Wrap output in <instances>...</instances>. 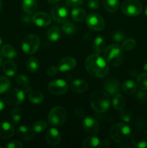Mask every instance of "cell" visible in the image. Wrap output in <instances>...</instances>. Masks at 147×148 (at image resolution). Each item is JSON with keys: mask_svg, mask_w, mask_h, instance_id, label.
Instances as JSON below:
<instances>
[{"mask_svg": "<svg viewBox=\"0 0 147 148\" xmlns=\"http://www.w3.org/2000/svg\"><path fill=\"white\" fill-rule=\"evenodd\" d=\"M85 67L91 76L102 78L106 76L109 71L107 62L97 53L91 54L85 61Z\"/></svg>", "mask_w": 147, "mask_h": 148, "instance_id": "6da1fadb", "label": "cell"}, {"mask_svg": "<svg viewBox=\"0 0 147 148\" xmlns=\"http://www.w3.org/2000/svg\"><path fill=\"white\" fill-rule=\"evenodd\" d=\"M90 105L96 112H106L110 107V98L104 91L97 90L91 95Z\"/></svg>", "mask_w": 147, "mask_h": 148, "instance_id": "7a4b0ae2", "label": "cell"}, {"mask_svg": "<svg viewBox=\"0 0 147 148\" xmlns=\"http://www.w3.org/2000/svg\"><path fill=\"white\" fill-rule=\"evenodd\" d=\"M122 49L119 44H112L108 46L104 51V57L107 63L113 66H120L124 62Z\"/></svg>", "mask_w": 147, "mask_h": 148, "instance_id": "3957f363", "label": "cell"}, {"mask_svg": "<svg viewBox=\"0 0 147 148\" xmlns=\"http://www.w3.org/2000/svg\"><path fill=\"white\" fill-rule=\"evenodd\" d=\"M131 135L130 127L124 123H118L112 126L110 130V136L117 143H124L128 141Z\"/></svg>", "mask_w": 147, "mask_h": 148, "instance_id": "277c9868", "label": "cell"}, {"mask_svg": "<svg viewBox=\"0 0 147 148\" xmlns=\"http://www.w3.org/2000/svg\"><path fill=\"white\" fill-rule=\"evenodd\" d=\"M67 118L66 111L61 106H55L52 108L48 116V121L50 124L59 127L64 124Z\"/></svg>", "mask_w": 147, "mask_h": 148, "instance_id": "5b68a950", "label": "cell"}, {"mask_svg": "<svg viewBox=\"0 0 147 148\" xmlns=\"http://www.w3.org/2000/svg\"><path fill=\"white\" fill-rule=\"evenodd\" d=\"M40 38L35 34H30L25 36L22 41V49L27 54L31 55L35 53L39 49Z\"/></svg>", "mask_w": 147, "mask_h": 148, "instance_id": "8992f818", "label": "cell"}, {"mask_svg": "<svg viewBox=\"0 0 147 148\" xmlns=\"http://www.w3.org/2000/svg\"><path fill=\"white\" fill-rule=\"evenodd\" d=\"M121 10L125 15L135 17L142 12V4L138 0H125L121 4Z\"/></svg>", "mask_w": 147, "mask_h": 148, "instance_id": "52a82bcc", "label": "cell"}, {"mask_svg": "<svg viewBox=\"0 0 147 148\" xmlns=\"http://www.w3.org/2000/svg\"><path fill=\"white\" fill-rule=\"evenodd\" d=\"M24 100V92L17 88L9 90L5 95V101L11 106H18Z\"/></svg>", "mask_w": 147, "mask_h": 148, "instance_id": "ba28073f", "label": "cell"}, {"mask_svg": "<svg viewBox=\"0 0 147 148\" xmlns=\"http://www.w3.org/2000/svg\"><path fill=\"white\" fill-rule=\"evenodd\" d=\"M86 23L89 28L95 31H100L105 27V21L102 17L97 13H91L86 18Z\"/></svg>", "mask_w": 147, "mask_h": 148, "instance_id": "9c48e42d", "label": "cell"}, {"mask_svg": "<svg viewBox=\"0 0 147 148\" xmlns=\"http://www.w3.org/2000/svg\"><path fill=\"white\" fill-rule=\"evenodd\" d=\"M51 16L53 20L57 23H63L69 17V10L62 4H56L51 10Z\"/></svg>", "mask_w": 147, "mask_h": 148, "instance_id": "30bf717a", "label": "cell"}, {"mask_svg": "<svg viewBox=\"0 0 147 148\" xmlns=\"http://www.w3.org/2000/svg\"><path fill=\"white\" fill-rule=\"evenodd\" d=\"M48 90L51 93L56 95H64L68 91V85L63 79H55L48 85Z\"/></svg>", "mask_w": 147, "mask_h": 148, "instance_id": "8fae6325", "label": "cell"}, {"mask_svg": "<svg viewBox=\"0 0 147 148\" xmlns=\"http://www.w3.org/2000/svg\"><path fill=\"white\" fill-rule=\"evenodd\" d=\"M133 145L137 148H144L147 147V131L139 130L133 134L131 138Z\"/></svg>", "mask_w": 147, "mask_h": 148, "instance_id": "7c38bea8", "label": "cell"}, {"mask_svg": "<svg viewBox=\"0 0 147 148\" xmlns=\"http://www.w3.org/2000/svg\"><path fill=\"white\" fill-rule=\"evenodd\" d=\"M84 130L89 134L95 135L99 132V125L97 121L92 117H85L82 121Z\"/></svg>", "mask_w": 147, "mask_h": 148, "instance_id": "4fadbf2b", "label": "cell"}, {"mask_svg": "<svg viewBox=\"0 0 147 148\" xmlns=\"http://www.w3.org/2000/svg\"><path fill=\"white\" fill-rule=\"evenodd\" d=\"M32 21L38 27H46L51 23V17L48 14L43 12L35 13L32 17Z\"/></svg>", "mask_w": 147, "mask_h": 148, "instance_id": "5bb4252c", "label": "cell"}, {"mask_svg": "<svg viewBox=\"0 0 147 148\" xmlns=\"http://www.w3.org/2000/svg\"><path fill=\"white\" fill-rule=\"evenodd\" d=\"M76 66V59L71 56L63 58L58 63V68L61 72H69L74 69Z\"/></svg>", "mask_w": 147, "mask_h": 148, "instance_id": "9a60e30c", "label": "cell"}, {"mask_svg": "<svg viewBox=\"0 0 147 148\" xmlns=\"http://www.w3.org/2000/svg\"><path fill=\"white\" fill-rule=\"evenodd\" d=\"M14 128L9 122H0V139L7 140L14 135Z\"/></svg>", "mask_w": 147, "mask_h": 148, "instance_id": "2e32d148", "label": "cell"}, {"mask_svg": "<svg viewBox=\"0 0 147 148\" xmlns=\"http://www.w3.org/2000/svg\"><path fill=\"white\" fill-rule=\"evenodd\" d=\"M18 137L24 140H31L35 137V131L33 128L27 126H20L17 130Z\"/></svg>", "mask_w": 147, "mask_h": 148, "instance_id": "e0dca14e", "label": "cell"}, {"mask_svg": "<svg viewBox=\"0 0 147 148\" xmlns=\"http://www.w3.org/2000/svg\"><path fill=\"white\" fill-rule=\"evenodd\" d=\"M46 140L50 145H57L61 140V134L59 130L55 128H50L46 133Z\"/></svg>", "mask_w": 147, "mask_h": 148, "instance_id": "ac0fdd59", "label": "cell"}, {"mask_svg": "<svg viewBox=\"0 0 147 148\" xmlns=\"http://www.w3.org/2000/svg\"><path fill=\"white\" fill-rule=\"evenodd\" d=\"M105 89L109 95H115L120 90V83L118 79H110L105 82Z\"/></svg>", "mask_w": 147, "mask_h": 148, "instance_id": "d6986e66", "label": "cell"}, {"mask_svg": "<svg viewBox=\"0 0 147 148\" xmlns=\"http://www.w3.org/2000/svg\"><path fill=\"white\" fill-rule=\"evenodd\" d=\"M71 89L76 93H82L87 90L88 84L85 80L77 79L74 80L71 84Z\"/></svg>", "mask_w": 147, "mask_h": 148, "instance_id": "ffe728a7", "label": "cell"}, {"mask_svg": "<svg viewBox=\"0 0 147 148\" xmlns=\"http://www.w3.org/2000/svg\"><path fill=\"white\" fill-rule=\"evenodd\" d=\"M22 10L26 14H31L37 9V3L36 0H23L22 3Z\"/></svg>", "mask_w": 147, "mask_h": 148, "instance_id": "44dd1931", "label": "cell"}, {"mask_svg": "<svg viewBox=\"0 0 147 148\" xmlns=\"http://www.w3.org/2000/svg\"><path fill=\"white\" fill-rule=\"evenodd\" d=\"M2 70L4 73L7 75V76L12 77L17 72V66L12 61H6L3 63Z\"/></svg>", "mask_w": 147, "mask_h": 148, "instance_id": "7402d4cb", "label": "cell"}, {"mask_svg": "<svg viewBox=\"0 0 147 148\" xmlns=\"http://www.w3.org/2000/svg\"><path fill=\"white\" fill-rule=\"evenodd\" d=\"M106 43L104 38L101 36H98L95 38V41L93 43V50L95 53L100 54L102 52L105 51L106 49Z\"/></svg>", "mask_w": 147, "mask_h": 148, "instance_id": "603a6c76", "label": "cell"}, {"mask_svg": "<svg viewBox=\"0 0 147 148\" xmlns=\"http://www.w3.org/2000/svg\"><path fill=\"white\" fill-rule=\"evenodd\" d=\"M1 53L2 56L7 59H14L17 56V52L15 49L10 44H5L1 47Z\"/></svg>", "mask_w": 147, "mask_h": 148, "instance_id": "cb8c5ba5", "label": "cell"}, {"mask_svg": "<svg viewBox=\"0 0 147 148\" xmlns=\"http://www.w3.org/2000/svg\"><path fill=\"white\" fill-rule=\"evenodd\" d=\"M104 8L110 12H115L119 7L118 0H102Z\"/></svg>", "mask_w": 147, "mask_h": 148, "instance_id": "d4e9b609", "label": "cell"}, {"mask_svg": "<svg viewBox=\"0 0 147 148\" xmlns=\"http://www.w3.org/2000/svg\"><path fill=\"white\" fill-rule=\"evenodd\" d=\"M100 145V141L99 138H97L95 136H89L87 137L83 142L84 148H94L97 147Z\"/></svg>", "mask_w": 147, "mask_h": 148, "instance_id": "484cf974", "label": "cell"}, {"mask_svg": "<svg viewBox=\"0 0 147 148\" xmlns=\"http://www.w3.org/2000/svg\"><path fill=\"white\" fill-rule=\"evenodd\" d=\"M112 105L114 108L118 111H121L124 108L125 105V100L121 94L116 93L112 99Z\"/></svg>", "mask_w": 147, "mask_h": 148, "instance_id": "4316f807", "label": "cell"}, {"mask_svg": "<svg viewBox=\"0 0 147 148\" xmlns=\"http://www.w3.org/2000/svg\"><path fill=\"white\" fill-rule=\"evenodd\" d=\"M28 99L30 103L34 104H40L43 102L44 97L40 91L34 90L29 93Z\"/></svg>", "mask_w": 147, "mask_h": 148, "instance_id": "83f0119b", "label": "cell"}, {"mask_svg": "<svg viewBox=\"0 0 147 148\" xmlns=\"http://www.w3.org/2000/svg\"><path fill=\"white\" fill-rule=\"evenodd\" d=\"M47 37L49 40L53 42H56L59 40L61 37L60 29L57 26H53L50 27L47 33Z\"/></svg>", "mask_w": 147, "mask_h": 148, "instance_id": "f1b7e54d", "label": "cell"}, {"mask_svg": "<svg viewBox=\"0 0 147 148\" xmlns=\"http://www.w3.org/2000/svg\"><path fill=\"white\" fill-rule=\"evenodd\" d=\"M137 85L133 80H126L122 84V88L124 92L128 95H132L136 91Z\"/></svg>", "mask_w": 147, "mask_h": 148, "instance_id": "f546056e", "label": "cell"}, {"mask_svg": "<svg viewBox=\"0 0 147 148\" xmlns=\"http://www.w3.org/2000/svg\"><path fill=\"white\" fill-rule=\"evenodd\" d=\"M71 15V18L74 21L81 22L84 20L86 17V12L82 8H76L72 10Z\"/></svg>", "mask_w": 147, "mask_h": 148, "instance_id": "4dcf8cb0", "label": "cell"}, {"mask_svg": "<svg viewBox=\"0 0 147 148\" xmlns=\"http://www.w3.org/2000/svg\"><path fill=\"white\" fill-rule=\"evenodd\" d=\"M40 64L38 60L34 56H30L27 61V68L30 72L34 73L36 72L39 69Z\"/></svg>", "mask_w": 147, "mask_h": 148, "instance_id": "1f68e13d", "label": "cell"}, {"mask_svg": "<svg viewBox=\"0 0 147 148\" xmlns=\"http://www.w3.org/2000/svg\"><path fill=\"white\" fill-rule=\"evenodd\" d=\"M11 87V82L7 77L0 76V95L7 92Z\"/></svg>", "mask_w": 147, "mask_h": 148, "instance_id": "d6a6232c", "label": "cell"}, {"mask_svg": "<svg viewBox=\"0 0 147 148\" xmlns=\"http://www.w3.org/2000/svg\"><path fill=\"white\" fill-rule=\"evenodd\" d=\"M136 85L142 90H147V73H142L138 75Z\"/></svg>", "mask_w": 147, "mask_h": 148, "instance_id": "836d02e7", "label": "cell"}, {"mask_svg": "<svg viewBox=\"0 0 147 148\" xmlns=\"http://www.w3.org/2000/svg\"><path fill=\"white\" fill-rule=\"evenodd\" d=\"M22 116V110L21 108L17 106L13 108L12 111V120L14 124H17L20 121Z\"/></svg>", "mask_w": 147, "mask_h": 148, "instance_id": "e575fe53", "label": "cell"}, {"mask_svg": "<svg viewBox=\"0 0 147 148\" xmlns=\"http://www.w3.org/2000/svg\"><path fill=\"white\" fill-rule=\"evenodd\" d=\"M61 28L63 33L67 35H71L76 31V27H75L74 25L71 23V22L67 21V20L63 22V24H62Z\"/></svg>", "mask_w": 147, "mask_h": 148, "instance_id": "d590c367", "label": "cell"}, {"mask_svg": "<svg viewBox=\"0 0 147 148\" xmlns=\"http://www.w3.org/2000/svg\"><path fill=\"white\" fill-rule=\"evenodd\" d=\"M48 127V124L45 121L43 120H39V121H35L34 124H33V130L35 131V132L36 133H41L43 132H44L45 130L47 129Z\"/></svg>", "mask_w": 147, "mask_h": 148, "instance_id": "8d00e7d4", "label": "cell"}, {"mask_svg": "<svg viewBox=\"0 0 147 148\" xmlns=\"http://www.w3.org/2000/svg\"><path fill=\"white\" fill-rule=\"evenodd\" d=\"M135 45H136V42L134 39L128 38L122 43L121 48L123 51H131L135 47Z\"/></svg>", "mask_w": 147, "mask_h": 148, "instance_id": "74e56055", "label": "cell"}, {"mask_svg": "<svg viewBox=\"0 0 147 148\" xmlns=\"http://www.w3.org/2000/svg\"><path fill=\"white\" fill-rule=\"evenodd\" d=\"M16 79H17V82H18L21 86H22L23 88L30 85L28 77L24 75H18L16 77Z\"/></svg>", "mask_w": 147, "mask_h": 148, "instance_id": "f35d334b", "label": "cell"}, {"mask_svg": "<svg viewBox=\"0 0 147 148\" xmlns=\"http://www.w3.org/2000/svg\"><path fill=\"white\" fill-rule=\"evenodd\" d=\"M122 111V110H121ZM120 117L125 122H129L132 119V115L128 111H122L120 113Z\"/></svg>", "mask_w": 147, "mask_h": 148, "instance_id": "ab89813d", "label": "cell"}, {"mask_svg": "<svg viewBox=\"0 0 147 148\" xmlns=\"http://www.w3.org/2000/svg\"><path fill=\"white\" fill-rule=\"evenodd\" d=\"M84 0H66V5L69 7H77L82 5Z\"/></svg>", "mask_w": 147, "mask_h": 148, "instance_id": "60d3db41", "label": "cell"}, {"mask_svg": "<svg viewBox=\"0 0 147 148\" xmlns=\"http://www.w3.org/2000/svg\"><path fill=\"white\" fill-rule=\"evenodd\" d=\"M6 147L7 148H20L23 147V144L20 141L13 140V141H11L7 143Z\"/></svg>", "mask_w": 147, "mask_h": 148, "instance_id": "b9f144b4", "label": "cell"}, {"mask_svg": "<svg viewBox=\"0 0 147 148\" xmlns=\"http://www.w3.org/2000/svg\"><path fill=\"white\" fill-rule=\"evenodd\" d=\"M112 38L114 40H115L116 42H121L124 39V34L122 32H115V33H113L112 35Z\"/></svg>", "mask_w": 147, "mask_h": 148, "instance_id": "7bdbcfd3", "label": "cell"}, {"mask_svg": "<svg viewBox=\"0 0 147 148\" xmlns=\"http://www.w3.org/2000/svg\"><path fill=\"white\" fill-rule=\"evenodd\" d=\"M59 68H58V66H51L47 69V72H46V73H47V75H48V76L52 77V76H54V75H56V74L58 73V72H59Z\"/></svg>", "mask_w": 147, "mask_h": 148, "instance_id": "ee69618b", "label": "cell"}, {"mask_svg": "<svg viewBox=\"0 0 147 148\" xmlns=\"http://www.w3.org/2000/svg\"><path fill=\"white\" fill-rule=\"evenodd\" d=\"M88 6L92 10H97L99 8V3L98 0H90L88 3Z\"/></svg>", "mask_w": 147, "mask_h": 148, "instance_id": "f6af8a7d", "label": "cell"}, {"mask_svg": "<svg viewBox=\"0 0 147 148\" xmlns=\"http://www.w3.org/2000/svg\"><path fill=\"white\" fill-rule=\"evenodd\" d=\"M137 98H138V99L140 100H144V98H146V95L145 93H144V92H141V91H139V92L137 93Z\"/></svg>", "mask_w": 147, "mask_h": 148, "instance_id": "bcb514c9", "label": "cell"}, {"mask_svg": "<svg viewBox=\"0 0 147 148\" xmlns=\"http://www.w3.org/2000/svg\"><path fill=\"white\" fill-rule=\"evenodd\" d=\"M77 109L79 111H77V110L75 109L74 110L75 113H76V115H78L79 116H82L83 115V110H82L81 108H77Z\"/></svg>", "mask_w": 147, "mask_h": 148, "instance_id": "7dc6e473", "label": "cell"}, {"mask_svg": "<svg viewBox=\"0 0 147 148\" xmlns=\"http://www.w3.org/2000/svg\"><path fill=\"white\" fill-rule=\"evenodd\" d=\"M4 108V101L3 100L0 98V111H2Z\"/></svg>", "mask_w": 147, "mask_h": 148, "instance_id": "c3c4849f", "label": "cell"}, {"mask_svg": "<svg viewBox=\"0 0 147 148\" xmlns=\"http://www.w3.org/2000/svg\"><path fill=\"white\" fill-rule=\"evenodd\" d=\"M59 1H60V0H48V1L49 3H50V4H56V3L59 2Z\"/></svg>", "mask_w": 147, "mask_h": 148, "instance_id": "681fc988", "label": "cell"}, {"mask_svg": "<svg viewBox=\"0 0 147 148\" xmlns=\"http://www.w3.org/2000/svg\"><path fill=\"white\" fill-rule=\"evenodd\" d=\"M3 62V60H2V57H1V54H0V65H1V64H2Z\"/></svg>", "mask_w": 147, "mask_h": 148, "instance_id": "f907efd6", "label": "cell"}, {"mask_svg": "<svg viewBox=\"0 0 147 148\" xmlns=\"http://www.w3.org/2000/svg\"><path fill=\"white\" fill-rule=\"evenodd\" d=\"M1 10H2V3H1V0H0V12L1 11Z\"/></svg>", "mask_w": 147, "mask_h": 148, "instance_id": "816d5d0a", "label": "cell"}, {"mask_svg": "<svg viewBox=\"0 0 147 148\" xmlns=\"http://www.w3.org/2000/svg\"><path fill=\"white\" fill-rule=\"evenodd\" d=\"M144 13H145L146 16H147V6H146V7L145 10H144Z\"/></svg>", "mask_w": 147, "mask_h": 148, "instance_id": "f5cc1de1", "label": "cell"}, {"mask_svg": "<svg viewBox=\"0 0 147 148\" xmlns=\"http://www.w3.org/2000/svg\"><path fill=\"white\" fill-rule=\"evenodd\" d=\"M144 69H146V70H147V64H146L145 66H144Z\"/></svg>", "mask_w": 147, "mask_h": 148, "instance_id": "db71d44e", "label": "cell"}, {"mask_svg": "<svg viewBox=\"0 0 147 148\" xmlns=\"http://www.w3.org/2000/svg\"><path fill=\"white\" fill-rule=\"evenodd\" d=\"M1 38H0V46H1Z\"/></svg>", "mask_w": 147, "mask_h": 148, "instance_id": "11a10c76", "label": "cell"}, {"mask_svg": "<svg viewBox=\"0 0 147 148\" xmlns=\"http://www.w3.org/2000/svg\"><path fill=\"white\" fill-rule=\"evenodd\" d=\"M2 147H1V146H0V148H1Z\"/></svg>", "mask_w": 147, "mask_h": 148, "instance_id": "9f6ffc18", "label": "cell"}]
</instances>
